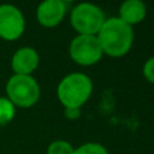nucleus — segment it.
<instances>
[{
  "mask_svg": "<svg viewBox=\"0 0 154 154\" xmlns=\"http://www.w3.org/2000/svg\"><path fill=\"white\" fill-rule=\"evenodd\" d=\"M96 37L103 53L109 57H122L127 54L133 46L134 31L131 26L126 24L119 18H109L106 19Z\"/></svg>",
  "mask_w": 154,
  "mask_h": 154,
  "instance_id": "1",
  "label": "nucleus"
},
{
  "mask_svg": "<svg viewBox=\"0 0 154 154\" xmlns=\"http://www.w3.org/2000/svg\"><path fill=\"white\" fill-rule=\"evenodd\" d=\"M92 93V81L87 75L70 73L57 88V96L65 108H81Z\"/></svg>",
  "mask_w": 154,
  "mask_h": 154,
  "instance_id": "2",
  "label": "nucleus"
},
{
  "mask_svg": "<svg viewBox=\"0 0 154 154\" xmlns=\"http://www.w3.org/2000/svg\"><path fill=\"white\" fill-rule=\"evenodd\" d=\"M7 99L15 107L30 108L39 100L41 89L37 80L31 76L14 75L5 85Z\"/></svg>",
  "mask_w": 154,
  "mask_h": 154,
  "instance_id": "3",
  "label": "nucleus"
},
{
  "mask_svg": "<svg viewBox=\"0 0 154 154\" xmlns=\"http://www.w3.org/2000/svg\"><path fill=\"white\" fill-rule=\"evenodd\" d=\"M106 22L104 12L92 3H81L73 8L70 23L79 35H97Z\"/></svg>",
  "mask_w": 154,
  "mask_h": 154,
  "instance_id": "4",
  "label": "nucleus"
},
{
  "mask_svg": "<svg viewBox=\"0 0 154 154\" xmlns=\"http://www.w3.org/2000/svg\"><path fill=\"white\" fill-rule=\"evenodd\" d=\"M69 54L76 64L91 66L100 61L103 50L96 35H77L70 43Z\"/></svg>",
  "mask_w": 154,
  "mask_h": 154,
  "instance_id": "5",
  "label": "nucleus"
},
{
  "mask_svg": "<svg viewBox=\"0 0 154 154\" xmlns=\"http://www.w3.org/2000/svg\"><path fill=\"white\" fill-rule=\"evenodd\" d=\"M24 24V16L18 7L12 4L0 5V38L16 41L23 34Z\"/></svg>",
  "mask_w": 154,
  "mask_h": 154,
  "instance_id": "6",
  "label": "nucleus"
},
{
  "mask_svg": "<svg viewBox=\"0 0 154 154\" xmlns=\"http://www.w3.org/2000/svg\"><path fill=\"white\" fill-rule=\"evenodd\" d=\"M66 7L62 0H43L37 8V19L43 27H56L62 22Z\"/></svg>",
  "mask_w": 154,
  "mask_h": 154,
  "instance_id": "7",
  "label": "nucleus"
},
{
  "mask_svg": "<svg viewBox=\"0 0 154 154\" xmlns=\"http://www.w3.org/2000/svg\"><path fill=\"white\" fill-rule=\"evenodd\" d=\"M39 64V56L32 48H20L11 58V68L15 75L30 76Z\"/></svg>",
  "mask_w": 154,
  "mask_h": 154,
  "instance_id": "8",
  "label": "nucleus"
},
{
  "mask_svg": "<svg viewBox=\"0 0 154 154\" xmlns=\"http://www.w3.org/2000/svg\"><path fill=\"white\" fill-rule=\"evenodd\" d=\"M146 16V5L142 0H125L119 8V19L126 24H138Z\"/></svg>",
  "mask_w": 154,
  "mask_h": 154,
  "instance_id": "9",
  "label": "nucleus"
},
{
  "mask_svg": "<svg viewBox=\"0 0 154 154\" xmlns=\"http://www.w3.org/2000/svg\"><path fill=\"white\" fill-rule=\"evenodd\" d=\"M15 116V106L7 97H0V126L12 122Z\"/></svg>",
  "mask_w": 154,
  "mask_h": 154,
  "instance_id": "10",
  "label": "nucleus"
},
{
  "mask_svg": "<svg viewBox=\"0 0 154 154\" xmlns=\"http://www.w3.org/2000/svg\"><path fill=\"white\" fill-rule=\"evenodd\" d=\"M73 154H108V152L103 145L89 142V143H84L75 149Z\"/></svg>",
  "mask_w": 154,
  "mask_h": 154,
  "instance_id": "11",
  "label": "nucleus"
},
{
  "mask_svg": "<svg viewBox=\"0 0 154 154\" xmlns=\"http://www.w3.org/2000/svg\"><path fill=\"white\" fill-rule=\"evenodd\" d=\"M75 149L73 146L66 141H54L49 145L48 154H73Z\"/></svg>",
  "mask_w": 154,
  "mask_h": 154,
  "instance_id": "12",
  "label": "nucleus"
},
{
  "mask_svg": "<svg viewBox=\"0 0 154 154\" xmlns=\"http://www.w3.org/2000/svg\"><path fill=\"white\" fill-rule=\"evenodd\" d=\"M143 76L152 84H154V57L149 58L146 61V64L143 65Z\"/></svg>",
  "mask_w": 154,
  "mask_h": 154,
  "instance_id": "13",
  "label": "nucleus"
},
{
  "mask_svg": "<svg viewBox=\"0 0 154 154\" xmlns=\"http://www.w3.org/2000/svg\"><path fill=\"white\" fill-rule=\"evenodd\" d=\"M81 114V109L80 108H65V116L68 119H77Z\"/></svg>",
  "mask_w": 154,
  "mask_h": 154,
  "instance_id": "14",
  "label": "nucleus"
},
{
  "mask_svg": "<svg viewBox=\"0 0 154 154\" xmlns=\"http://www.w3.org/2000/svg\"><path fill=\"white\" fill-rule=\"evenodd\" d=\"M64 3H66V2H75V0H62Z\"/></svg>",
  "mask_w": 154,
  "mask_h": 154,
  "instance_id": "15",
  "label": "nucleus"
}]
</instances>
